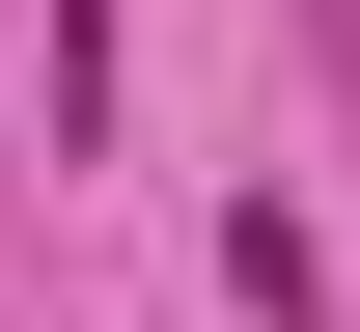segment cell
<instances>
[{
    "instance_id": "1",
    "label": "cell",
    "mask_w": 360,
    "mask_h": 332,
    "mask_svg": "<svg viewBox=\"0 0 360 332\" xmlns=\"http://www.w3.org/2000/svg\"><path fill=\"white\" fill-rule=\"evenodd\" d=\"M84 111H111V0H56V139H84Z\"/></svg>"
}]
</instances>
